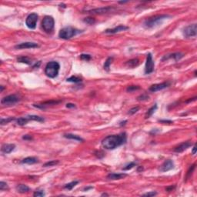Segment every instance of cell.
<instances>
[{"label": "cell", "instance_id": "obj_1", "mask_svg": "<svg viewBox=\"0 0 197 197\" xmlns=\"http://www.w3.org/2000/svg\"><path fill=\"white\" fill-rule=\"evenodd\" d=\"M126 142V134L123 133L119 135H111L106 136L102 141V146L106 149H115L122 146Z\"/></svg>", "mask_w": 197, "mask_h": 197}, {"label": "cell", "instance_id": "obj_2", "mask_svg": "<svg viewBox=\"0 0 197 197\" xmlns=\"http://www.w3.org/2000/svg\"><path fill=\"white\" fill-rule=\"evenodd\" d=\"M170 15H154L152 17H150L147 19L145 22H144V27L146 29H152L155 28L158 25H161L164 20H166V19L169 18Z\"/></svg>", "mask_w": 197, "mask_h": 197}, {"label": "cell", "instance_id": "obj_3", "mask_svg": "<svg viewBox=\"0 0 197 197\" xmlns=\"http://www.w3.org/2000/svg\"><path fill=\"white\" fill-rule=\"evenodd\" d=\"M60 65L58 62L51 61L47 63L45 69V74L52 79H54L58 76Z\"/></svg>", "mask_w": 197, "mask_h": 197}, {"label": "cell", "instance_id": "obj_4", "mask_svg": "<svg viewBox=\"0 0 197 197\" xmlns=\"http://www.w3.org/2000/svg\"><path fill=\"white\" fill-rule=\"evenodd\" d=\"M79 32V30L72 26H66L62 29L59 32V37L62 39H70Z\"/></svg>", "mask_w": 197, "mask_h": 197}, {"label": "cell", "instance_id": "obj_5", "mask_svg": "<svg viewBox=\"0 0 197 197\" xmlns=\"http://www.w3.org/2000/svg\"><path fill=\"white\" fill-rule=\"evenodd\" d=\"M54 25H55V21H54L53 17L50 15H46L44 17L42 22V26L46 32H48V33L51 32L54 29Z\"/></svg>", "mask_w": 197, "mask_h": 197}, {"label": "cell", "instance_id": "obj_6", "mask_svg": "<svg viewBox=\"0 0 197 197\" xmlns=\"http://www.w3.org/2000/svg\"><path fill=\"white\" fill-rule=\"evenodd\" d=\"M19 101H20V97L16 94H12L3 97L1 100V103L4 106H13Z\"/></svg>", "mask_w": 197, "mask_h": 197}, {"label": "cell", "instance_id": "obj_7", "mask_svg": "<svg viewBox=\"0 0 197 197\" xmlns=\"http://www.w3.org/2000/svg\"><path fill=\"white\" fill-rule=\"evenodd\" d=\"M38 15L36 13L33 12V13H31L29 14L27 18H26V20H25V25L26 26L30 29H36V23L38 22Z\"/></svg>", "mask_w": 197, "mask_h": 197}, {"label": "cell", "instance_id": "obj_8", "mask_svg": "<svg viewBox=\"0 0 197 197\" xmlns=\"http://www.w3.org/2000/svg\"><path fill=\"white\" fill-rule=\"evenodd\" d=\"M197 25L196 23L192 25H189L183 29V36L185 38L196 36Z\"/></svg>", "mask_w": 197, "mask_h": 197}, {"label": "cell", "instance_id": "obj_9", "mask_svg": "<svg viewBox=\"0 0 197 197\" xmlns=\"http://www.w3.org/2000/svg\"><path fill=\"white\" fill-rule=\"evenodd\" d=\"M155 63L152 59V56L151 53H149L146 57V66H145V74L149 75L152 73L154 71Z\"/></svg>", "mask_w": 197, "mask_h": 197}, {"label": "cell", "instance_id": "obj_10", "mask_svg": "<svg viewBox=\"0 0 197 197\" xmlns=\"http://www.w3.org/2000/svg\"><path fill=\"white\" fill-rule=\"evenodd\" d=\"M171 83L170 82H164V83H158V84H154V85H152L149 88V92H157V91H160V90H162L167 87L170 86Z\"/></svg>", "mask_w": 197, "mask_h": 197}, {"label": "cell", "instance_id": "obj_11", "mask_svg": "<svg viewBox=\"0 0 197 197\" xmlns=\"http://www.w3.org/2000/svg\"><path fill=\"white\" fill-rule=\"evenodd\" d=\"M39 45L36 42H23L20 44H18L15 46L16 49H34V48H38Z\"/></svg>", "mask_w": 197, "mask_h": 197}, {"label": "cell", "instance_id": "obj_12", "mask_svg": "<svg viewBox=\"0 0 197 197\" xmlns=\"http://www.w3.org/2000/svg\"><path fill=\"white\" fill-rule=\"evenodd\" d=\"M174 168V162L171 160H166L161 166H160V170L161 172H167L169 171Z\"/></svg>", "mask_w": 197, "mask_h": 197}, {"label": "cell", "instance_id": "obj_13", "mask_svg": "<svg viewBox=\"0 0 197 197\" xmlns=\"http://www.w3.org/2000/svg\"><path fill=\"white\" fill-rule=\"evenodd\" d=\"M184 54L181 53V52H175L172 54H169V55H166L163 56V58L162 59V61H165V60H168L170 59H173L175 61H178L179 59H181L182 58H183Z\"/></svg>", "mask_w": 197, "mask_h": 197}, {"label": "cell", "instance_id": "obj_14", "mask_svg": "<svg viewBox=\"0 0 197 197\" xmlns=\"http://www.w3.org/2000/svg\"><path fill=\"white\" fill-rule=\"evenodd\" d=\"M193 143L190 142V141H186V142H184L181 144H179V146H177L176 147L174 148V152H178V153H180V152H184L185 150H186L188 148H189L190 146H192Z\"/></svg>", "mask_w": 197, "mask_h": 197}, {"label": "cell", "instance_id": "obj_15", "mask_svg": "<svg viewBox=\"0 0 197 197\" xmlns=\"http://www.w3.org/2000/svg\"><path fill=\"white\" fill-rule=\"evenodd\" d=\"M129 29V27L128 26H125V25H118L113 29H108L105 31L106 33L107 34H115V33H117V32H123V31H125Z\"/></svg>", "mask_w": 197, "mask_h": 197}, {"label": "cell", "instance_id": "obj_16", "mask_svg": "<svg viewBox=\"0 0 197 197\" xmlns=\"http://www.w3.org/2000/svg\"><path fill=\"white\" fill-rule=\"evenodd\" d=\"M112 10V8L110 6H106V7H102V8H98V9H91L88 10L87 12L89 13H92V14H102V13H106Z\"/></svg>", "mask_w": 197, "mask_h": 197}, {"label": "cell", "instance_id": "obj_17", "mask_svg": "<svg viewBox=\"0 0 197 197\" xmlns=\"http://www.w3.org/2000/svg\"><path fill=\"white\" fill-rule=\"evenodd\" d=\"M61 101H56V100H50L47 102H44L42 104H34V106L37 108H40V109H45L46 107H48L49 106H53V105H56L58 103H59Z\"/></svg>", "mask_w": 197, "mask_h": 197}, {"label": "cell", "instance_id": "obj_18", "mask_svg": "<svg viewBox=\"0 0 197 197\" xmlns=\"http://www.w3.org/2000/svg\"><path fill=\"white\" fill-rule=\"evenodd\" d=\"M127 175L125 173H110L107 176V179L110 180H119L126 177Z\"/></svg>", "mask_w": 197, "mask_h": 197}, {"label": "cell", "instance_id": "obj_19", "mask_svg": "<svg viewBox=\"0 0 197 197\" xmlns=\"http://www.w3.org/2000/svg\"><path fill=\"white\" fill-rule=\"evenodd\" d=\"M15 144H3L1 149H2V152H4L6 154H8V153L12 152V151L15 149Z\"/></svg>", "mask_w": 197, "mask_h": 197}, {"label": "cell", "instance_id": "obj_20", "mask_svg": "<svg viewBox=\"0 0 197 197\" xmlns=\"http://www.w3.org/2000/svg\"><path fill=\"white\" fill-rule=\"evenodd\" d=\"M15 189H16V191L18 193H28V192L30 191L29 187L24 184L17 185L16 187H15Z\"/></svg>", "mask_w": 197, "mask_h": 197}, {"label": "cell", "instance_id": "obj_21", "mask_svg": "<svg viewBox=\"0 0 197 197\" xmlns=\"http://www.w3.org/2000/svg\"><path fill=\"white\" fill-rule=\"evenodd\" d=\"M39 162V160L36 157H33V156H29V157H26L23 160H22V163L23 164H29V165H31V164H35Z\"/></svg>", "mask_w": 197, "mask_h": 197}, {"label": "cell", "instance_id": "obj_22", "mask_svg": "<svg viewBox=\"0 0 197 197\" xmlns=\"http://www.w3.org/2000/svg\"><path fill=\"white\" fill-rule=\"evenodd\" d=\"M64 137L67 138V139H74V140H76V141H79V142H84V139H82L80 136L77 135H74V134H71V133L64 134Z\"/></svg>", "mask_w": 197, "mask_h": 197}, {"label": "cell", "instance_id": "obj_23", "mask_svg": "<svg viewBox=\"0 0 197 197\" xmlns=\"http://www.w3.org/2000/svg\"><path fill=\"white\" fill-rule=\"evenodd\" d=\"M139 60L138 59H133L129 60L126 62V65L129 67H131V68H135V67L139 65Z\"/></svg>", "mask_w": 197, "mask_h": 197}, {"label": "cell", "instance_id": "obj_24", "mask_svg": "<svg viewBox=\"0 0 197 197\" xmlns=\"http://www.w3.org/2000/svg\"><path fill=\"white\" fill-rule=\"evenodd\" d=\"M27 118L30 120H32V121H37V122H44V119L41 116H35V115H29V116H27Z\"/></svg>", "mask_w": 197, "mask_h": 197}, {"label": "cell", "instance_id": "obj_25", "mask_svg": "<svg viewBox=\"0 0 197 197\" xmlns=\"http://www.w3.org/2000/svg\"><path fill=\"white\" fill-rule=\"evenodd\" d=\"M29 121V119L27 118V116H25V117H20V118H19V119H16V123L19 125H25V124L28 123Z\"/></svg>", "mask_w": 197, "mask_h": 197}, {"label": "cell", "instance_id": "obj_26", "mask_svg": "<svg viewBox=\"0 0 197 197\" xmlns=\"http://www.w3.org/2000/svg\"><path fill=\"white\" fill-rule=\"evenodd\" d=\"M17 61L19 62H23V63H25L27 65H32V60L29 58V57H26V56H21V57H19L17 59Z\"/></svg>", "mask_w": 197, "mask_h": 197}, {"label": "cell", "instance_id": "obj_27", "mask_svg": "<svg viewBox=\"0 0 197 197\" xmlns=\"http://www.w3.org/2000/svg\"><path fill=\"white\" fill-rule=\"evenodd\" d=\"M157 110V105L156 104H155L153 106H152L149 110L147 111V112L146 113V116H145V117H146V119H148V118H149L154 112H155V111Z\"/></svg>", "mask_w": 197, "mask_h": 197}, {"label": "cell", "instance_id": "obj_28", "mask_svg": "<svg viewBox=\"0 0 197 197\" xmlns=\"http://www.w3.org/2000/svg\"><path fill=\"white\" fill-rule=\"evenodd\" d=\"M67 82H70V83H81L82 82V79L78 77V76H71L69 78H68L66 79Z\"/></svg>", "mask_w": 197, "mask_h": 197}, {"label": "cell", "instance_id": "obj_29", "mask_svg": "<svg viewBox=\"0 0 197 197\" xmlns=\"http://www.w3.org/2000/svg\"><path fill=\"white\" fill-rule=\"evenodd\" d=\"M112 60H113V58H112V57H109V58L106 59V61L105 62L104 65H103V68H104L105 70H106V71H109V70H110V65L112 64Z\"/></svg>", "mask_w": 197, "mask_h": 197}, {"label": "cell", "instance_id": "obj_30", "mask_svg": "<svg viewBox=\"0 0 197 197\" xmlns=\"http://www.w3.org/2000/svg\"><path fill=\"white\" fill-rule=\"evenodd\" d=\"M79 183V181H73V182H71V183H68V184H65L64 185V189H68V190H71V189H73L74 187L76 185Z\"/></svg>", "mask_w": 197, "mask_h": 197}, {"label": "cell", "instance_id": "obj_31", "mask_svg": "<svg viewBox=\"0 0 197 197\" xmlns=\"http://www.w3.org/2000/svg\"><path fill=\"white\" fill-rule=\"evenodd\" d=\"M59 162L58 161V160H52V161H49V162H46L44 165H43V166L44 167H48V166H56V165H57L58 163H59Z\"/></svg>", "mask_w": 197, "mask_h": 197}, {"label": "cell", "instance_id": "obj_32", "mask_svg": "<svg viewBox=\"0 0 197 197\" xmlns=\"http://www.w3.org/2000/svg\"><path fill=\"white\" fill-rule=\"evenodd\" d=\"M195 168H196V164H193V165H192V166L189 167V169L188 170V172L186 173V176H185V179H188V178L193 174V172L194 171Z\"/></svg>", "mask_w": 197, "mask_h": 197}, {"label": "cell", "instance_id": "obj_33", "mask_svg": "<svg viewBox=\"0 0 197 197\" xmlns=\"http://www.w3.org/2000/svg\"><path fill=\"white\" fill-rule=\"evenodd\" d=\"M14 119H15L12 118V117H9V118H7V119H3V118H2V119H1V121H0V124H1L2 125H5V124H7V123H10L11 121L14 120Z\"/></svg>", "mask_w": 197, "mask_h": 197}, {"label": "cell", "instance_id": "obj_34", "mask_svg": "<svg viewBox=\"0 0 197 197\" xmlns=\"http://www.w3.org/2000/svg\"><path fill=\"white\" fill-rule=\"evenodd\" d=\"M136 166V162H131L130 163H129L128 165H126L123 169V170H129L132 168H133L134 166Z\"/></svg>", "mask_w": 197, "mask_h": 197}, {"label": "cell", "instance_id": "obj_35", "mask_svg": "<svg viewBox=\"0 0 197 197\" xmlns=\"http://www.w3.org/2000/svg\"><path fill=\"white\" fill-rule=\"evenodd\" d=\"M139 89H140V87L139 86H130L127 87L126 91L129 92H134L135 90H139Z\"/></svg>", "mask_w": 197, "mask_h": 197}, {"label": "cell", "instance_id": "obj_36", "mask_svg": "<svg viewBox=\"0 0 197 197\" xmlns=\"http://www.w3.org/2000/svg\"><path fill=\"white\" fill-rule=\"evenodd\" d=\"M84 22L86 23L87 24L89 25H92L95 23V19L93 18H91V17H88V18H86L84 19Z\"/></svg>", "mask_w": 197, "mask_h": 197}, {"label": "cell", "instance_id": "obj_37", "mask_svg": "<svg viewBox=\"0 0 197 197\" xmlns=\"http://www.w3.org/2000/svg\"><path fill=\"white\" fill-rule=\"evenodd\" d=\"M33 196L35 197L44 196H45V193L43 192V190H38V191H36V192L34 193Z\"/></svg>", "mask_w": 197, "mask_h": 197}, {"label": "cell", "instance_id": "obj_38", "mask_svg": "<svg viewBox=\"0 0 197 197\" xmlns=\"http://www.w3.org/2000/svg\"><path fill=\"white\" fill-rule=\"evenodd\" d=\"M80 58H81V59H83V60L89 61V60L91 59V56L89 55V54H82V55L80 56Z\"/></svg>", "mask_w": 197, "mask_h": 197}, {"label": "cell", "instance_id": "obj_39", "mask_svg": "<svg viewBox=\"0 0 197 197\" xmlns=\"http://www.w3.org/2000/svg\"><path fill=\"white\" fill-rule=\"evenodd\" d=\"M139 110V106L133 107V108H132L131 110H129V112H128V114H129V115H133V114H135V112H137Z\"/></svg>", "mask_w": 197, "mask_h": 197}, {"label": "cell", "instance_id": "obj_40", "mask_svg": "<svg viewBox=\"0 0 197 197\" xmlns=\"http://www.w3.org/2000/svg\"><path fill=\"white\" fill-rule=\"evenodd\" d=\"M8 189V185L6 183H5V182H3V181H2V182H0V190H5V189Z\"/></svg>", "mask_w": 197, "mask_h": 197}, {"label": "cell", "instance_id": "obj_41", "mask_svg": "<svg viewBox=\"0 0 197 197\" xmlns=\"http://www.w3.org/2000/svg\"><path fill=\"white\" fill-rule=\"evenodd\" d=\"M147 99H149V96L146 93H144L138 97V100H139V101H144V100H147Z\"/></svg>", "mask_w": 197, "mask_h": 197}, {"label": "cell", "instance_id": "obj_42", "mask_svg": "<svg viewBox=\"0 0 197 197\" xmlns=\"http://www.w3.org/2000/svg\"><path fill=\"white\" fill-rule=\"evenodd\" d=\"M156 195H157V193H156V192H154V191H152V192H149V193L143 194V196H156Z\"/></svg>", "mask_w": 197, "mask_h": 197}, {"label": "cell", "instance_id": "obj_43", "mask_svg": "<svg viewBox=\"0 0 197 197\" xmlns=\"http://www.w3.org/2000/svg\"><path fill=\"white\" fill-rule=\"evenodd\" d=\"M23 139H25V140H31V139H32V137L29 135H25L23 137Z\"/></svg>", "mask_w": 197, "mask_h": 197}, {"label": "cell", "instance_id": "obj_44", "mask_svg": "<svg viewBox=\"0 0 197 197\" xmlns=\"http://www.w3.org/2000/svg\"><path fill=\"white\" fill-rule=\"evenodd\" d=\"M175 187H176V185H170V186H169V187H167L166 189V191H168V192H170V191H172L174 189H175Z\"/></svg>", "mask_w": 197, "mask_h": 197}, {"label": "cell", "instance_id": "obj_45", "mask_svg": "<svg viewBox=\"0 0 197 197\" xmlns=\"http://www.w3.org/2000/svg\"><path fill=\"white\" fill-rule=\"evenodd\" d=\"M66 107L67 108H75V106L73 103H68V104H66Z\"/></svg>", "mask_w": 197, "mask_h": 197}, {"label": "cell", "instance_id": "obj_46", "mask_svg": "<svg viewBox=\"0 0 197 197\" xmlns=\"http://www.w3.org/2000/svg\"><path fill=\"white\" fill-rule=\"evenodd\" d=\"M160 122L162 123H172L171 120H160Z\"/></svg>", "mask_w": 197, "mask_h": 197}, {"label": "cell", "instance_id": "obj_47", "mask_svg": "<svg viewBox=\"0 0 197 197\" xmlns=\"http://www.w3.org/2000/svg\"><path fill=\"white\" fill-rule=\"evenodd\" d=\"M196 145H194V146L193 148V152H192V153H193V155H195V154H196Z\"/></svg>", "mask_w": 197, "mask_h": 197}, {"label": "cell", "instance_id": "obj_48", "mask_svg": "<svg viewBox=\"0 0 197 197\" xmlns=\"http://www.w3.org/2000/svg\"><path fill=\"white\" fill-rule=\"evenodd\" d=\"M125 123H127V120H125V121H123V122H121V123H120V125H121V126L125 125Z\"/></svg>", "mask_w": 197, "mask_h": 197}, {"label": "cell", "instance_id": "obj_49", "mask_svg": "<svg viewBox=\"0 0 197 197\" xmlns=\"http://www.w3.org/2000/svg\"><path fill=\"white\" fill-rule=\"evenodd\" d=\"M92 189V187H87V188H85V189H84V191H87V190H89V189Z\"/></svg>", "mask_w": 197, "mask_h": 197}, {"label": "cell", "instance_id": "obj_50", "mask_svg": "<svg viewBox=\"0 0 197 197\" xmlns=\"http://www.w3.org/2000/svg\"><path fill=\"white\" fill-rule=\"evenodd\" d=\"M0 87H1V92H2V91H3V89H4V86H1Z\"/></svg>", "mask_w": 197, "mask_h": 197}, {"label": "cell", "instance_id": "obj_51", "mask_svg": "<svg viewBox=\"0 0 197 197\" xmlns=\"http://www.w3.org/2000/svg\"><path fill=\"white\" fill-rule=\"evenodd\" d=\"M127 2H119V3H120V4H124V3H126Z\"/></svg>", "mask_w": 197, "mask_h": 197}, {"label": "cell", "instance_id": "obj_52", "mask_svg": "<svg viewBox=\"0 0 197 197\" xmlns=\"http://www.w3.org/2000/svg\"><path fill=\"white\" fill-rule=\"evenodd\" d=\"M102 196H108L106 193H103V194H102Z\"/></svg>", "mask_w": 197, "mask_h": 197}]
</instances>
